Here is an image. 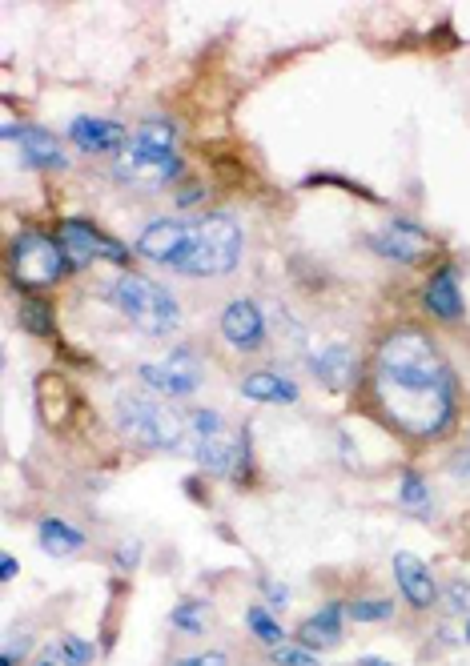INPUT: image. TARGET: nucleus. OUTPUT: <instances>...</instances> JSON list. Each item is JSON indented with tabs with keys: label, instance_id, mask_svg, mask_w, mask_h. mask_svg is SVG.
<instances>
[{
	"label": "nucleus",
	"instance_id": "f257e3e1",
	"mask_svg": "<svg viewBox=\"0 0 470 666\" xmlns=\"http://www.w3.org/2000/svg\"><path fill=\"white\" fill-rule=\"evenodd\" d=\"M374 390L386 418L410 438H434L454 418V378L422 329H394L378 346Z\"/></svg>",
	"mask_w": 470,
	"mask_h": 666
},
{
	"label": "nucleus",
	"instance_id": "f03ea898",
	"mask_svg": "<svg viewBox=\"0 0 470 666\" xmlns=\"http://www.w3.org/2000/svg\"><path fill=\"white\" fill-rule=\"evenodd\" d=\"M238 257H242V225L229 213H205L189 221L185 245L169 269L185 277H221L238 265Z\"/></svg>",
	"mask_w": 470,
	"mask_h": 666
},
{
	"label": "nucleus",
	"instance_id": "7ed1b4c3",
	"mask_svg": "<svg viewBox=\"0 0 470 666\" xmlns=\"http://www.w3.org/2000/svg\"><path fill=\"white\" fill-rule=\"evenodd\" d=\"M105 297L129 317L133 329L145 333V338H165V333H173V329L181 325V305H177V297H173L165 285H157V281H149V277H141V273H129V269H125L121 277L109 281Z\"/></svg>",
	"mask_w": 470,
	"mask_h": 666
},
{
	"label": "nucleus",
	"instance_id": "20e7f679",
	"mask_svg": "<svg viewBox=\"0 0 470 666\" xmlns=\"http://www.w3.org/2000/svg\"><path fill=\"white\" fill-rule=\"evenodd\" d=\"M177 125L169 117H149L133 133L129 149L117 157V177L129 185H161L181 173V157L173 153Z\"/></svg>",
	"mask_w": 470,
	"mask_h": 666
},
{
	"label": "nucleus",
	"instance_id": "39448f33",
	"mask_svg": "<svg viewBox=\"0 0 470 666\" xmlns=\"http://www.w3.org/2000/svg\"><path fill=\"white\" fill-rule=\"evenodd\" d=\"M117 414V430L141 446V450H181L185 442V430H189V418H181L177 410H169L161 398L153 394H141V390H129L117 398L113 406Z\"/></svg>",
	"mask_w": 470,
	"mask_h": 666
},
{
	"label": "nucleus",
	"instance_id": "423d86ee",
	"mask_svg": "<svg viewBox=\"0 0 470 666\" xmlns=\"http://www.w3.org/2000/svg\"><path fill=\"white\" fill-rule=\"evenodd\" d=\"M69 273V257L61 241L45 233H21L9 249V277L21 289H49Z\"/></svg>",
	"mask_w": 470,
	"mask_h": 666
},
{
	"label": "nucleus",
	"instance_id": "0eeeda50",
	"mask_svg": "<svg viewBox=\"0 0 470 666\" xmlns=\"http://www.w3.org/2000/svg\"><path fill=\"white\" fill-rule=\"evenodd\" d=\"M61 249H65V257H69V269H81V265H89V261H113V265H129V249L121 245V241H113V237H105L93 221H85V217H69L65 225H61Z\"/></svg>",
	"mask_w": 470,
	"mask_h": 666
},
{
	"label": "nucleus",
	"instance_id": "6e6552de",
	"mask_svg": "<svg viewBox=\"0 0 470 666\" xmlns=\"http://www.w3.org/2000/svg\"><path fill=\"white\" fill-rule=\"evenodd\" d=\"M137 374H141V382H145L149 390H157L161 398H189V394H197V386H201V362H197V354H189V350H173L165 362H145Z\"/></svg>",
	"mask_w": 470,
	"mask_h": 666
},
{
	"label": "nucleus",
	"instance_id": "1a4fd4ad",
	"mask_svg": "<svg viewBox=\"0 0 470 666\" xmlns=\"http://www.w3.org/2000/svg\"><path fill=\"white\" fill-rule=\"evenodd\" d=\"M370 245H374V253H382V257H390V261H398V265H422V261L434 253V237H430L422 225L402 221V217L386 221V225L370 237Z\"/></svg>",
	"mask_w": 470,
	"mask_h": 666
},
{
	"label": "nucleus",
	"instance_id": "9d476101",
	"mask_svg": "<svg viewBox=\"0 0 470 666\" xmlns=\"http://www.w3.org/2000/svg\"><path fill=\"white\" fill-rule=\"evenodd\" d=\"M221 338L233 346V350H262L266 346V313L258 301L250 297H238V301H229L225 313H221Z\"/></svg>",
	"mask_w": 470,
	"mask_h": 666
},
{
	"label": "nucleus",
	"instance_id": "9b49d317",
	"mask_svg": "<svg viewBox=\"0 0 470 666\" xmlns=\"http://www.w3.org/2000/svg\"><path fill=\"white\" fill-rule=\"evenodd\" d=\"M69 141H73L81 153H93V157H105V153L121 157L133 137H129L125 125H117V121H105V117H77V121L69 125Z\"/></svg>",
	"mask_w": 470,
	"mask_h": 666
},
{
	"label": "nucleus",
	"instance_id": "f8f14e48",
	"mask_svg": "<svg viewBox=\"0 0 470 666\" xmlns=\"http://www.w3.org/2000/svg\"><path fill=\"white\" fill-rule=\"evenodd\" d=\"M394 578H398L402 598H406L414 610H430V606L438 602V582L430 578V570H426V562H422L418 554L398 550V554H394Z\"/></svg>",
	"mask_w": 470,
	"mask_h": 666
},
{
	"label": "nucleus",
	"instance_id": "ddd939ff",
	"mask_svg": "<svg viewBox=\"0 0 470 666\" xmlns=\"http://www.w3.org/2000/svg\"><path fill=\"white\" fill-rule=\"evenodd\" d=\"M185 233H189V221H177V217H161L153 225L141 229L137 237V253L145 261H161V265H173L181 245H185Z\"/></svg>",
	"mask_w": 470,
	"mask_h": 666
},
{
	"label": "nucleus",
	"instance_id": "4468645a",
	"mask_svg": "<svg viewBox=\"0 0 470 666\" xmlns=\"http://www.w3.org/2000/svg\"><path fill=\"white\" fill-rule=\"evenodd\" d=\"M342 618H346V606L342 602H326L318 614H310L302 626H298V642L310 646V650H330L342 642Z\"/></svg>",
	"mask_w": 470,
	"mask_h": 666
},
{
	"label": "nucleus",
	"instance_id": "2eb2a0df",
	"mask_svg": "<svg viewBox=\"0 0 470 666\" xmlns=\"http://www.w3.org/2000/svg\"><path fill=\"white\" fill-rule=\"evenodd\" d=\"M426 309L438 317V321H458L462 317V293H458V273L450 265H442L430 281H426V293H422Z\"/></svg>",
	"mask_w": 470,
	"mask_h": 666
},
{
	"label": "nucleus",
	"instance_id": "dca6fc26",
	"mask_svg": "<svg viewBox=\"0 0 470 666\" xmlns=\"http://www.w3.org/2000/svg\"><path fill=\"white\" fill-rule=\"evenodd\" d=\"M21 161L29 169H65L69 165L65 153H61V141L49 129H41V125H25V133H21Z\"/></svg>",
	"mask_w": 470,
	"mask_h": 666
},
{
	"label": "nucleus",
	"instance_id": "f3484780",
	"mask_svg": "<svg viewBox=\"0 0 470 666\" xmlns=\"http://www.w3.org/2000/svg\"><path fill=\"white\" fill-rule=\"evenodd\" d=\"M314 374L322 378V386L330 390H350L354 378H358V358L350 346H326L318 358H314Z\"/></svg>",
	"mask_w": 470,
	"mask_h": 666
},
{
	"label": "nucleus",
	"instance_id": "a211bd4d",
	"mask_svg": "<svg viewBox=\"0 0 470 666\" xmlns=\"http://www.w3.org/2000/svg\"><path fill=\"white\" fill-rule=\"evenodd\" d=\"M193 458L197 466L209 474V478H225L233 474V462H238V442H229L225 434H213V438H193Z\"/></svg>",
	"mask_w": 470,
	"mask_h": 666
},
{
	"label": "nucleus",
	"instance_id": "6ab92c4d",
	"mask_svg": "<svg viewBox=\"0 0 470 666\" xmlns=\"http://www.w3.org/2000/svg\"><path fill=\"white\" fill-rule=\"evenodd\" d=\"M37 542H41V550L53 554V558H73V554L85 550V534H81L73 522H65V518H45V522L37 526Z\"/></svg>",
	"mask_w": 470,
	"mask_h": 666
},
{
	"label": "nucleus",
	"instance_id": "aec40b11",
	"mask_svg": "<svg viewBox=\"0 0 470 666\" xmlns=\"http://www.w3.org/2000/svg\"><path fill=\"white\" fill-rule=\"evenodd\" d=\"M242 394L254 398V402H274V406H286V402H298V386L282 374H270V370H258V374H246L242 378Z\"/></svg>",
	"mask_w": 470,
	"mask_h": 666
},
{
	"label": "nucleus",
	"instance_id": "412c9836",
	"mask_svg": "<svg viewBox=\"0 0 470 666\" xmlns=\"http://www.w3.org/2000/svg\"><path fill=\"white\" fill-rule=\"evenodd\" d=\"M398 502L410 510V514H418V518H430V486H426V478L422 474H414V470H406L402 474V482H398Z\"/></svg>",
	"mask_w": 470,
	"mask_h": 666
},
{
	"label": "nucleus",
	"instance_id": "4be33fe9",
	"mask_svg": "<svg viewBox=\"0 0 470 666\" xmlns=\"http://www.w3.org/2000/svg\"><path fill=\"white\" fill-rule=\"evenodd\" d=\"M346 614H350V622H390L394 618V602L386 594H366V598L346 602Z\"/></svg>",
	"mask_w": 470,
	"mask_h": 666
},
{
	"label": "nucleus",
	"instance_id": "5701e85b",
	"mask_svg": "<svg viewBox=\"0 0 470 666\" xmlns=\"http://www.w3.org/2000/svg\"><path fill=\"white\" fill-rule=\"evenodd\" d=\"M246 626H250L254 638L266 642V646H282V642H286V630L278 626V618H274L270 606H262V602H254V606L246 610Z\"/></svg>",
	"mask_w": 470,
	"mask_h": 666
},
{
	"label": "nucleus",
	"instance_id": "b1692460",
	"mask_svg": "<svg viewBox=\"0 0 470 666\" xmlns=\"http://www.w3.org/2000/svg\"><path fill=\"white\" fill-rule=\"evenodd\" d=\"M21 325L33 333V338H49V333L57 329V325H53V305H49L45 297H25V305H21Z\"/></svg>",
	"mask_w": 470,
	"mask_h": 666
},
{
	"label": "nucleus",
	"instance_id": "393cba45",
	"mask_svg": "<svg viewBox=\"0 0 470 666\" xmlns=\"http://www.w3.org/2000/svg\"><path fill=\"white\" fill-rule=\"evenodd\" d=\"M169 622H173V630H181V634H205V602H201V598L177 602L173 614H169Z\"/></svg>",
	"mask_w": 470,
	"mask_h": 666
},
{
	"label": "nucleus",
	"instance_id": "a878e982",
	"mask_svg": "<svg viewBox=\"0 0 470 666\" xmlns=\"http://www.w3.org/2000/svg\"><path fill=\"white\" fill-rule=\"evenodd\" d=\"M57 654H61V666H89L97 658V646L85 642L81 634H61L57 638Z\"/></svg>",
	"mask_w": 470,
	"mask_h": 666
},
{
	"label": "nucleus",
	"instance_id": "bb28decb",
	"mask_svg": "<svg viewBox=\"0 0 470 666\" xmlns=\"http://www.w3.org/2000/svg\"><path fill=\"white\" fill-rule=\"evenodd\" d=\"M29 650H33V630L29 634L13 630L5 638V646H0V666H21V658H29Z\"/></svg>",
	"mask_w": 470,
	"mask_h": 666
},
{
	"label": "nucleus",
	"instance_id": "cd10ccee",
	"mask_svg": "<svg viewBox=\"0 0 470 666\" xmlns=\"http://www.w3.org/2000/svg\"><path fill=\"white\" fill-rule=\"evenodd\" d=\"M189 434H193V438L225 434V418H221L217 410H193V414H189Z\"/></svg>",
	"mask_w": 470,
	"mask_h": 666
},
{
	"label": "nucleus",
	"instance_id": "c85d7f7f",
	"mask_svg": "<svg viewBox=\"0 0 470 666\" xmlns=\"http://www.w3.org/2000/svg\"><path fill=\"white\" fill-rule=\"evenodd\" d=\"M274 662H278V666H322V658H318L310 646H302V642H294V646H274Z\"/></svg>",
	"mask_w": 470,
	"mask_h": 666
},
{
	"label": "nucleus",
	"instance_id": "c756f323",
	"mask_svg": "<svg viewBox=\"0 0 470 666\" xmlns=\"http://www.w3.org/2000/svg\"><path fill=\"white\" fill-rule=\"evenodd\" d=\"M254 474V450H250V426H242L238 434V462H233V478L238 482H250Z\"/></svg>",
	"mask_w": 470,
	"mask_h": 666
},
{
	"label": "nucleus",
	"instance_id": "7c9ffc66",
	"mask_svg": "<svg viewBox=\"0 0 470 666\" xmlns=\"http://www.w3.org/2000/svg\"><path fill=\"white\" fill-rule=\"evenodd\" d=\"M173 666H229V654L225 650H197V654L173 658Z\"/></svg>",
	"mask_w": 470,
	"mask_h": 666
},
{
	"label": "nucleus",
	"instance_id": "2f4dec72",
	"mask_svg": "<svg viewBox=\"0 0 470 666\" xmlns=\"http://www.w3.org/2000/svg\"><path fill=\"white\" fill-rule=\"evenodd\" d=\"M137 562H141V542L137 538H129V542H121L113 550V566L117 570H137Z\"/></svg>",
	"mask_w": 470,
	"mask_h": 666
},
{
	"label": "nucleus",
	"instance_id": "473e14b6",
	"mask_svg": "<svg viewBox=\"0 0 470 666\" xmlns=\"http://www.w3.org/2000/svg\"><path fill=\"white\" fill-rule=\"evenodd\" d=\"M466 606H470V582L454 578V582L446 586V610H450V614H462Z\"/></svg>",
	"mask_w": 470,
	"mask_h": 666
},
{
	"label": "nucleus",
	"instance_id": "72a5a7b5",
	"mask_svg": "<svg viewBox=\"0 0 470 666\" xmlns=\"http://www.w3.org/2000/svg\"><path fill=\"white\" fill-rule=\"evenodd\" d=\"M262 590H266V602H270L274 610H286V606H290V590H286L282 582H262Z\"/></svg>",
	"mask_w": 470,
	"mask_h": 666
},
{
	"label": "nucleus",
	"instance_id": "f704fd0d",
	"mask_svg": "<svg viewBox=\"0 0 470 666\" xmlns=\"http://www.w3.org/2000/svg\"><path fill=\"white\" fill-rule=\"evenodd\" d=\"M450 470H454L458 478H470V450H458V454L450 458Z\"/></svg>",
	"mask_w": 470,
	"mask_h": 666
},
{
	"label": "nucleus",
	"instance_id": "c9c22d12",
	"mask_svg": "<svg viewBox=\"0 0 470 666\" xmlns=\"http://www.w3.org/2000/svg\"><path fill=\"white\" fill-rule=\"evenodd\" d=\"M29 666H61V654H57V642H53V646H45V650H41V654H37V658H33Z\"/></svg>",
	"mask_w": 470,
	"mask_h": 666
},
{
	"label": "nucleus",
	"instance_id": "e433bc0d",
	"mask_svg": "<svg viewBox=\"0 0 470 666\" xmlns=\"http://www.w3.org/2000/svg\"><path fill=\"white\" fill-rule=\"evenodd\" d=\"M201 197H205V189H201V185H197V189H181V193H177V205H181V209H189V205H197Z\"/></svg>",
	"mask_w": 470,
	"mask_h": 666
},
{
	"label": "nucleus",
	"instance_id": "4c0bfd02",
	"mask_svg": "<svg viewBox=\"0 0 470 666\" xmlns=\"http://www.w3.org/2000/svg\"><path fill=\"white\" fill-rule=\"evenodd\" d=\"M17 570H21V566H17V558H13V554L0 558V578H5V582H13V578H17Z\"/></svg>",
	"mask_w": 470,
	"mask_h": 666
},
{
	"label": "nucleus",
	"instance_id": "58836bf2",
	"mask_svg": "<svg viewBox=\"0 0 470 666\" xmlns=\"http://www.w3.org/2000/svg\"><path fill=\"white\" fill-rule=\"evenodd\" d=\"M354 666H394V662H386V658H358Z\"/></svg>",
	"mask_w": 470,
	"mask_h": 666
},
{
	"label": "nucleus",
	"instance_id": "ea45409f",
	"mask_svg": "<svg viewBox=\"0 0 470 666\" xmlns=\"http://www.w3.org/2000/svg\"><path fill=\"white\" fill-rule=\"evenodd\" d=\"M466 642H470V618H466Z\"/></svg>",
	"mask_w": 470,
	"mask_h": 666
}]
</instances>
